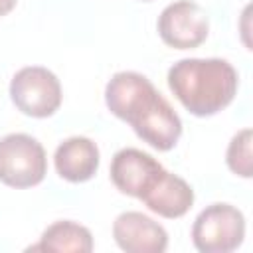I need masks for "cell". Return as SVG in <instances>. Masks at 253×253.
<instances>
[{"label": "cell", "instance_id": "obj_1", "mask_svg": "<svg viewBox=\"0 0 253 253\" xmlns=\"http://www.w3.org/2000/svg\"><path fill=\"white\" fill-rule=\"evenodd\" d=\"M109 111L126 121L138 138L156 150H170L182 134V121L148 77L136 71L115 73L105 87Z\"/></svg>", "mask_w": 253, "mask_h": 253}, {"label": "cell", "instance_id": "obj_2", "mask_svg": "<svg viewBox=\"0 0 253 253\" xmlns=\"http://www.w3.org/2000/svg\"><path fill=\"white\" fill-rule=\"evenodd\" d=\"M235 67L219 57H186L168 69V87L196 117H211L225 109L237 93Z\"/></svg>", "mask_w": 253, "mask_h": 253}, {"label": "cell", "instance_id": "obj_3", "mask_svg": "<svg viewBox=\"0 0 253 253\" xmlns=\"http://www.w3.org/2000/svg\"><path fill=\"white\" fill-rule=\"evenodd\" d=\"M47 158L43 146L26 132L0 138V182L12 188H32L45 178Z\"/></svg>", "mask_w": 253, "mask_h": 253}, {"label": "cell", "instance_id": "obj_4", "mask_svg": "<svg viewBox=\"0 0 253 253\" xmlns=\"http://www.w3.org/2000/svg\"><path fill=\"white\" fill-rule=\"evenodd\" d=\"M245 217L229 204H211L192 225L194 247L202 253H229L243 243Z\"/></svg>", "mask_w": 253, "mask_h": 253}, {"label": "cell", "instance_id": "obj_5", "mask_svg": "<svg viewBox=\"0 0 253 253\" xmlns=\"http://www.w3.org/2000/svg\"><path fill=\"white\" fill-rule=\"evenodd\" d=\"M12 103L28 117H51L61 105L59 79L42 65H28L16 71L10 81Z\"/></svg>", "mask_w": 253, "mask_h": 253}, {"label": "cell", "instance_id": "obj_6", "mask_svg": "<svg viewBox=\"0 0 253 253\" xmlns=\"http://www.w3.org/2000/svg\"><path fill=\"white\" fill-rule=\"evenodd\" d=\"M210 32L208 14L190 0L168 4L158 16V34L162 42L176 49H192L206 42Z\"/></svg>", "mask_w": 253, "mask_h": 253}, {"label": "cell", "instance_id": "obj_7", "mask_svg": "<svg viewBox=\"0 0 253 253\" xmlns=\"http://www.w3.org/2000/svg\"><path fill=\"white\" fill-rule=\"evenodd\" d=\"M164 172V166L138 148H121L111 160V180L126 196L142 198L158 176Z\"/></svg>", "mask_w": 253, "mask_h": 253}, {"label": "cell", "instance_id": "obj_8", "mask_svg": "<svg viewBox=\"0 0 253 253\" xmlns=\"http://www.w3.org/2000/svg\"><path fill=\"white\" fill-rule=\"evenodd\" d=\"M113 237L126 253H162L168 247L166 229L140 211H123L117 215Z\"/></svg>", "mask_w": 253, "mask_h": 253}, {"label": "cell", "instance_id": "obj_9", "mask_svg": "<svg viewBox=\"0 0 253 253\" xmlns=\"http://www.w3.org/2000/svg\"><path fill=\"white\" fill-rule=\"evenodd\" d=\"M140 200L150 211L168 219H176L192 208L194 190L184 178L164 170Z\"/></svg>", "mask_w": 253, "mask_h": 253}, {"label": "cell", "instance_id": "obj_10", "mask_svg": "<svg viewBox=\"0 0 253 253\" xmlns=\"http://www.w3.org/2000/svg\"><path fill=\"white\" fill-rule=\"evenodd\" d=\"M53 164L63 180L87 182L99 168V148L87 136H71L55 148Z\"/></svg>", "mask_w": 253, "mask_h": 253}, {"label": "cell", "instance_id": "obj_11", "mask_svg": "<svg viewBox=\"0 0 253 253\" xmlns=\"http://www.w3.org/2000/svg\"><path fill=\"white\" fill-rule=\"evenodd\" d=\"M34 251H57V253H89L93 249L91 231L69 219L51 223L40 237V243L32 245Z\"/></svg>", "mask_w": 253, "mask_h": 253}, {"label": "cell", "instance_id": "obj_12", "mask_svg": "<svg viewBox=\"0 0 253 253\" xmlns=\"http://www.w3.org/2000/svg\"><path fill=\"white\" fill-rule=\"evenodd\" d=\"M251 128H243L237 134H233V138L229 140L227 146V166L233 174L243 176V178H251L253 174V160H251Z\"/></svg>", "mask_w": 253, "mask_h": 253}, {"label": "cell", "instance_id": "obj_13", "mask_svg": "<svg viewBox=\"0 0 253 253\" xmlns=\"http://www.w3.org/2000/svg\"><path fill=\"white\" fill-rule=\"evenodd\" d=\"M16 6V0H0V16L8 14Z\"/></svg>", "mask_w": 253, "mask_h": 253}]
</instances>
